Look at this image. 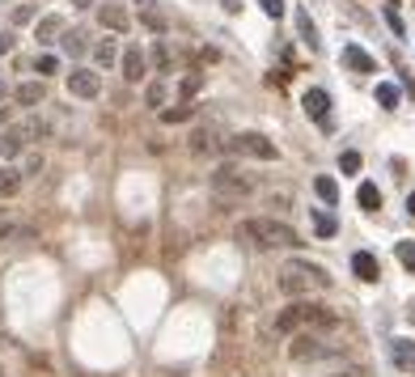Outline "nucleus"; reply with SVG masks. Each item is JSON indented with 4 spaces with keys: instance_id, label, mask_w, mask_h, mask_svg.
<instances>
[{
    "instance_id": "1",
    "label": "nucleus",
    "mask_w": 415,
    "mask_h": 377,
    "mask_svg": "<svg viewBox=\"0 0 415 377\" xmlns=\"http://www.w3.org/2000/svg\"><path fill=\"white\" fill-rule=\"evenodd\" d=\"M237 238H242V242H250V246H258V250L305 246V242H301V233H297L292 225L276 221V217H254V221H242V225H237Z\"/></svg>"
},
{
    "instance_id": "2",
    "label": "nucleus",
    "mask_w": 415,
    "mask_h": 377,
    "mask_svg": "<svg viewBox=\"0 0 415 377\" xmlns=\"http://www.w3.org/2000/svg\"><path fill=\"white\" fill-rule=\"evenodd\" d=\"M335 322H339V314H335L331 305L297 301V305H288V309L276 318V331H280V335H297V331H327V327H335Z\"/></svg>"
},
{
    "instance_id": "3",
    "label": "nucleus",
    "mask_w": 415,
    "mask_h": 377,
    "mask_svg": "<svg viewBox=\"0 0 415 377\" xmlns=\"http://www.w3.org/2000/svg\"><path fill=\"white\" fill-rule=\"evenodd\" d=\"M322 288H331V276H327V267L309 263V259H292L280 272V293L284 297H309V293H322Z\"/></svg>"
},
{
    "instance_id": "4",
    "label": "nucleus",
    "mask_w": 415,
    "mask_h": 377,
    "mask_svg": "<svg viewBox=\"0 0 415 377\" xmlns=\"http://www.w3.org/2000/svg\"><path fill=\"white\" fill-rule=\"evenodd\" d=\"M229 148H233L237 157H254V161H276V157H280L276 140H267L263 132H237V136L229 140Z\"/></svg>"
},
{
    "instance_id": "5",
    "label": "nucleus",
    "mask_w": 415,
    "mask_h": 377,
    "mask_svg": "<svg viewBox=\"0 0 415 377\" xmlns=\"http://www.w3.org/2000/svg\"><path fill=\"white\" fill-rule=\"evenodd\" d=\"M212 191H217V199H225V203H237V199H246L254 187H250V178H246L242 170H233V166H221V170L212 174Z\"/></svg>"
},
{
    "instance_id": "6",
    "label": "nucleus",
    "mask_w": 415,
    "mask_h": 377,
    "mask_svg": "<svg viewBox=\"0 0 415 377\" xmlns=\"http://www.w3.org/2000/svg\"><path fill=\"white\" fill-rule=\"evenodd\" d=\"M301 106H305V115L314 119V123H322V128H331V93L327 89H318V85H309L305 93H301Z\"/></svg>"
},
{
    "instance_id": "7",
    "label": "nucleus",
    "mask_w": 415,
    "mask_h": 377,
    "mask_svg": "<svg viewBox=\"0 0 415 377\" xmlns=\"http://www.w3.org/2000/svg\"><path fill=\"white\" fill-rule=\"evenodd\" d=\"M136 17H140V26L152 30V34H170V17H166V9L157 5V0H140V5H136Z\"/></svg>"
},
{
    "instance_id": "8",
    "label": "nucleus",
    "mask_w": 415,
    "mask_h": 377,
    "mask_svg": "<svg viewBox=\"0 0 415 377\" xmlns=\"http://www.w3.org/2000/svg\"><path fill=\"white\" fill-rule=\"evenodd\" d=\"M68 93L72 98H97L102 93V77L93 68H72L68 72Z\"/></svg>"
},
{
    "instance_id": "9",
    "label": "nucleus",
    "mask_w": 415,
    "mask_h": 377,
    "mask_svg": "<svg viewBox=\"0 0 415 377\" xmlns=\"http://www.w3.org/2000/svg\"><path fill=\"white\" fill-rule=\"evenodd\" d=\"M119 68H123V81L136 85V81H144V72H148V56H144L140 47H127L123 56H119Z\"/></svg>"
},
{
    "instance_id": "10",
    "label": "nucleus",
    "mask_w": 415,
    "mask_h": 377,
    "mask_svg": "<svg viewBox=\"0 0 415 377\" xmlns=\"http://www.w3.org/2000/svg\"><path fill=\"white\" fill-rule=\"evenodd\" d=\"M339 64H343V68H352V72H377L373 56H369L365 47H356V43H347V47L339 51Z\"/></svg>"
},
{
    "instance_id": "11",
    "label": "nucleus",
    "mask_w": 415,
    "mask_h": 377,
    "mask_svg": "<svg viewBox=\"0 0 415 377\" xmlns=\"http://www.w3.org/2000/svg\"><path fill=\"white\" fill-rule=\"evenodd\" d=\"M352 272L365 280V284H373V280H382V263H377V254H369V250H356V254H352Z\"/></svg>"
},
{
    "instance_id": "12",
    "label": "nucleus",
    "mask_w": 415,
    "mask_h": 377,
    "mask_svg": "<svg viewBox=\"0 0 415 377\" xmlns=\"http://www.w3.org/2000/svg\"><path fill=\"white\" fill-rule=\"evenodd\" d=\"M292 360H309V356H322L327 348H322V339L314 335V331H297V339H292Z\"/></svg>"
},
{
    "instance_id": "13",
    "label": "nucleus",
    "mask_w": 415,
    "mask_h": 377,
    "mask_svg": "<svg viewBox=\"0 0 415 377\" xmlns=\"http://www.w3.org/2000/svg\"><path fill=\"white\" fill-rule=\"evenodd\" d=\"M221 148H225V144H221V136H217L212 128H199V132L191 136V153H195V157H217Z\"/></svg>"
},
{
    "instance_id": "14",
    "label": "nucleus",
    "mask_w": 415,
    "mask_h": 377,
    "mask_svg": "<svg viewBox=\"0 0 415 377\" xmlns=\"http://www.w3.org/2000/svg\"><path fill=\"white\" fill-rule=\"evenodd\" d=\"M60 34H64V17H60V13H47V17L34 22V38H38V43H56Z\"/></svg>"
},
{
    "instance_id": "15",
    "label": "nucleus",
    "mask_w": 415,
    "mask_h": 377,
    "mask_svg": "<svg viewBox=\"0 0 415 377\" xmlns=\"http://www.w3.org/2000/svg\"><path fill=\"white\" fill-rule=\"evenodd\" d=\"M97 22L107 26V30H115V34H123L132 22H127V9H119V5H102L97 9Z\"/></svg>"
},
{
    "instance_id": "16",
    "label": "nucleus",
    "mask_w": 415,
    "mask_h": 377,
    "mask_svg": "<svg viewBox=\"0 0 415 377\" xmlns=\"http://www.w3.org/2000/svg\"><path fill=\"white\" fill-rule=\"evenodd\" d=\"M13 98H17L22 106H38V102L47 98V89H42V81H22V85L13 89Z\"/></svg>"
},
{
    "instance_id": "17",
    "label": "nucleus",
    "mask_w": 415,
    "mask_h": 377,
    "mask_svg": "<svg viewBox=\"0 0 415 377\" xmlns=\"http://www.w3.org/2000/svg\"><path fill=\"white\" fill-rule=\"evenodd\" d=\"M17 191H22V170L17 166H5V170H0V199H9Z\"/></svg>"
},
{
    "instance_id": "18",
    "label": "nucleus",
    "mask_w": 415,
    "mask_h": 377,
    "mask_svg": "<svg viewBox=\"0 0 415 377\" xmlns=\"http://www.w3.org/2000/svg\"><path fill=\"white\" fill-rule=\"evenodd\" d=\"M356 203L365 208V212H377V208H382V191H377V183H360V191H356Z\"/></svg>"
},
{
    "instance_id": "19",
    "label": "nucleus",
    "mask_w": 415,
    "mask_h": 377,
    "mask_svg": "<svg viewBox=\"0 0 415 377\" xmlns=\"http://www.w3.org/2000/svg\"><path fill=\"white\" fill-rule=\"evenodd\" d=\"M390 356H394L398 369H411V364H415V344H411V339H394V344H390Z\"/></svg>"
},
{
    "instance_id": "20",
    "label": "nucleus",
    "mask_w": 415,
    "mask_h": 377,
    "mask_svg": "<svg viewBox=\"0 0 415 377\" xmlns=\"http://www.w3.org/2000/svg\"><path fill=\"white\" fill-rule=\"evenodd\" d=\"M60 43H64V51H68V56H85V51H89V43H85V30H64V34H60Z\"/></svg>"
},
{
    "instance_id": "21",
    "label": "nucleus",
    "mask_w": 415,
    "mask_h": 377,
    "mask_svg": "<svg viewBox=\"0 0 415 377\" xmlns=\"http://www.w3.org/2000/svg\"><path fill=\"white\" fill-rule=\"evenodd\" d=\"M314 191H318L322 203H335V199H339V183H335L331 174H318V178H314Z\"/></svg>"
},
{
    "instance_id": "22",
    "label": "nucleus",
    "mask_w": 415,
    "mask_h": 377,
    "mask_svg": "<svg viewBox=\"0 0 415 377\" xmlns=\"http://www.w3.org/2000/svg\"><path fill=\"white\" fill-rule=\"evenodd\" d=\"M195 115V106L191 102H178V106H166V111H162V123H187Z\"/></svg>"
},
{
    "instance_id": "23",
    "label": "nucleus",
    "mask_w": 415,
    "mask_h": 377,
    "mask_svg": "<svg viewBox=\"0 0 415 377\" xmlns=\"http://www.w3.org/2000/svg\"><path fill=\"white\" fill-rule=\"evenodd\" d=\"M93 60H97L102 68H111V64L119 60V47H115V38H107V43H97V47H93Z\"/></svg>"
},
{
    "instance_id": "24",
    "label": "nucleus",
    "mask_w": 415,
    "mask_h": 377,
    "mask_svg": "<svg viewBox=\"0 0 415 377\" xmlns=\"http://www.w3.org/2000/svg\"><path fill=\"white\" fill-rule=\"evenodd\" d=\"M13 132L22 136V144H30V140H38V136H47V123H42V119H26V123H17Z\"/></svg>"
},
{
    "instance_id": "25",
    "label": "nucleus",
    "mask_w": 415,
    "mask_h": 377,
    "mask_svg": "<svg viewBox=\"0 0 415 377\" xmlns=\"http://www.w3.org/2000/svg\"><path fill=\"white\" fill-rule=\"evenodd\" d=\"M335 229H339V221L331 217V212L318 208V212H314V233H318V238H335Z\"/></svg>"
},
{
    "instance_id": "26",
    "label": "nucleus",
    "mask_w": 415,
    "mask_h": 377,
    "mask_svg": "<svg viewBox=\"0 0 415 377\" xmlns=\"http://www.w3.org/2000/svg\"><path fill=\"white\" fill-rule=\"evenodd\" d=\"M297 30H301V38H305L309 47L318 51V30H314V22H309V13H305V9H297Z\"/></svg>"
},
{
    "instance_id": "27",
    "label": "nucleus",
    "mask_w": 415,
    "mask_h": 377,
    "mask_svg": "<svg viewBox=\"0 0 415 377\" xmlns=\"http://www.w3.org/2000/svg\"><path fill=\"white\" fill-rule=\"evenodd\" d=\"M398 98H402V93H398V85H390V81H382V85H377V102H382V111H394Z\"/></svg>"
},
{
    "instance_id": "28",
    "label": "nucleus",
    "mask_w": 415,
    "mask_h": 377,
    "mask_svg": "<svg viewBox=\"0 0 415 377\" xmlns=\"http://www.w3.org/2000/svg\"><path fill=\"white\" fill-rule=\"evenodd\" d=\"M199 89H203V77H199V72H187V77L178 81V93H182V102H191Z\"/></svg>"
},
{
    "instance_id": "29",
    "label": "nucleus",
    "mask_w": 415,
    "mask_h": 377,
    "mask_svg": "<svg viewBox=\"0 0 415 377\" xmlns=\"http://www.w3.org/2000/svg\"><path fill=\"white\" fill-rule=\"evenodd\" d=\"M22 148H26V144H22V136H17L13 128H9L5 136H0V157H17Z\"/></svg>"
},
{
    "instance_id": "30",
    "label": "nucleus",
    "mask_w": 415,
    "mask_h": 377,
    "mask_svg": "<svg viewBox=\"0 0 415 377\" xmlns=\"http://www.w3.org/2000/svg\"><path fill=\"white\" fill-rule=\"evenodd\" d=\"M152 64H157V68H162V72H166V68H170V64H174V51H170V43H166V38H162V43H157V47H152Z\"/></svg>"
},
{
    "instance_id": "31",
    "label": "nucleus",
    "mask_w": 415,
    "mask_h": 377,
    "mask_svg": "<svg viewBox=\"0 0 415 377\" xmlns=\"http://www.w3.org/2000/svg\"><path fill=\"white\" fill-rule=\"evenodd\" d=\"M34 72H38V81H42V77H56V72H60V60H56V56H38V60H34Z\"/></svg>"
},
{
    "instance_id": "32",
    "label": "nucleus",
    "mask_w": 415,
    "mask_h": 377,
    "mask_svg": "<svg viewBox=\"0 0 415 377\" xmlns=\"http://www.w3.org/2000/svg\"><path fill=\"white\" fill-rule=\"evenodd\" d=\"M339 170H343V174H356V170H360V153H356V148L339 153Z\"/></svg>"
},
{
    "instance_id": "33",
    "label": "nucleus",
    "mask_w": 415,
    "mask_h": 377,
    "mask_svg": "<svg viewBox=\"0 0 415 377\" xmlns=\"http://www.w3.org/2000/svg\"><path fill=\"white\" fill-rule=\"evenodd\" d=\"M398 263L407 272H415V242H398Z\"/></svg>"
},
{
    "instance_id": "34",
    "label": "nucleus",
    "mask_w": 415,
    "mask_h": 377,
    "mask_svg": "<svg viewBox=\"0 0 415 377\" xmlns=\"http://www.w3.org/2000/svg\"><path fill=\"white\" fill-rule=\"evenodd\" d=\"M38 17V5H17L13 9V26H26V22H34Z\"/></svg>"
},
{
    "instance_id": "35",
    "label": "nucleus",
    "mask_w": 415,
    "mask_h": 377,
    "mask_svg": "<svg viewBox=\"0 0 415 377\" xmlns=\"http://www.w3.org/2000/svg\"><path fill=\"white\" fill-rule=\"evenodd\" d=\"M144 102H148V106H166V85H162V81H157V85H148Z\"/></svg>"
},
{
    "instance_id": "36",
    "label": "nucleus",
    "mask_w": 415,
    "mask_h": 377,
    "mask_svg": "<svg viewBox=\"0 0 415 377\" xmlns=\"http://www.w3.org/2000/svg\"><path fill=\"white\" fill-rule=\"evenodd\" d=\"M386 22H390V30H394L398 38L407 34V26H402V17H398V9H394V5H386Z\"/></svg>"
},
{
    "instance_id": "37",
    "label": "nucleus",
    "mask_w": 415,
    "mask_h": 377,
    "mask_svg": "<svg viewBox=\"0 0 415 377\" xmlns=\"http://www.w3.org/2000/svg\"><path fill=\"white\" fill-rule=\"evenodd\" d=\"M13 47H17V34L13 30H0V56H9Z\"/></svg>"
},
{
    "instance_id": "38",
    "label": "nucleus",
    "mask_w": 415,
    "mask_h": 377,
    "mask_svg": "<svg viewBox=\"0 0 415 377\" xmlns=\"http://www.w3.org/2000/svg\"><path fill=\"white\" fill-rule=\"evenodd\" d=\"M258 5H263L267 17H284V0H258Z\"/></svg>"
},
{
    "instance_id": "39",
    "label": "nucleus",
    "mask_w": 415,
    "mask_h": 377,
    "mask_svg": "<svg viewBox=\"0 0 415 377\" xmlns=\"http://www.w3.org/2000/svg\"><path fill=\"white\" fill-rule=\"evenodd\" d=\"M9 119H13V111H9V106H0V128H9Z\"/></svg>"
},
{
    "instance_id": "40",
    "label": "nucleus",
    "mask_w": 415,
    "mask_h": 377,
    "mask_svg": "<svg viewBox=\"0 0 415 377\" xmlns=\"http://www.w3.org/2000/svg\"><path fill=\"white\" fill-rule=\"evenodd\" d=\"M72 9H93V0H72Z\"/></svg>"
},
{
    "instance_id": "41",
    "label": "nucleus",
    "mask_w": 415,
    "mask_h": 377,
    "mask_svg": "<svg viewBox=\"0 0 415 377\" xmlns=\"http://www.w3.org/2000/svg\"><path fill=\"white\" fill-rule=\"evenodd\" d=\"M407 212H411V217H415V191L407 195Z\"/></svg>"
},
{
    "instance_id": "42",
    "label": "nucleus",
    "mask_w": 415,
    "mask_h": 377,
    "mask_svg": "<svg viewBox=\"0 0 415 377\" xmlns=\"http://www.w3.org/2000/svg\"><path fill=\"white\" fill-rule=\"evenodd\" d=\"M5 98H9V85H5V81H0V102H5Z\"/></svg>"
},
{
    "instance_id": "43",
    "label": "nucleus",
    "mask_w": 415,
    "mask_h": 377,
    "mask_svg": "<svg viewBox=\"0 0 415 377\" xmlns=\"http://www.w3.org/2000/svg\"><path fill=\"white\" fill-rule=\"evenodd\" d=\"M0 229H5V212H0Z\"/></svg>"
}]
</instances>
